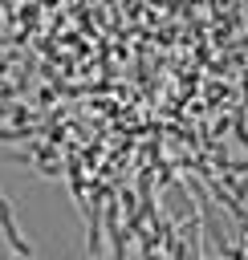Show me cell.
I'll use <instances>...</instances> for the list:
<instances>
[{"label":"cell","instance_id":"3957f363","mask_svg":"<svg viewBox=\"0 0 248 260\" xmlns=\"http://www.w3.org/2000/svg\"><path fill=\"white\" fill-rule=\"evenodd\" d=\"M146 260H159V256H154V252H150V248H146Z\"/></svg>","mask_w":248,"mask_h":260},{"label":"cell","instance_id":"7a4b0ae2","mask_svg":"<svg viewBox=\"0 0 248 260\" xmlns=\"http://www.w3.org/2000/svg\"><path fill=\"white\" fill-rule=\"evenodd\" d=\"M110 236H114V260H126V236L118 228V207L110 203Z\"/></svg>","mask_w":248,"mask_h":260},{"label":"cell","instance_id":"6da1fadb","mask_svg":"<svg viewBox=\"0 0 248 260\" xmlns=\"http://www.w3.org/2000/svg\"><path fill=\"white\" fill-rule=\"evenodd\" d=\"M0 232H4V240L12 244V252H16L20 260H33V248H28V240L20 236V228H16L12 207H8V199H4V195H0Z\"/></svg>","mask_w":248,"mask_h":260}]
</instances>
